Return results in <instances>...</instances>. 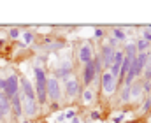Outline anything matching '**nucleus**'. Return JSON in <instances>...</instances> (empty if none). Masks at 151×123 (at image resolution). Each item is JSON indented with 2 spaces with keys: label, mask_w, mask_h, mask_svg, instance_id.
Returning a JSON list of instances; mask_svg holds the SVG:
<instances>
[{
  "label": "nucleus",
  "mask_w": 151,
  "mask_h": 123,
  "mask_svg": "<svg viewBox=\"0 0 151 123\" xmlns=\"http://www.w3.org/2000/svg\"><path fill=\"white\" fill-rule=\"evenodd\" d=\"M34 76H35V97H37V104H47V93H46V84H47V74H46V69L35 65L34 67Z\"/></svg>",
  "instance_id": "nucleus-1"
},
{
  "label": "nucleus",
  "mask_w": 151,
  "mask_h": 123,
  "mask_svg": "<svg viewBox=\"0 0 151 123\" xmlns=\"http://www.w3.org/2000/svg\"><path fill=\"white\" fill-rule=\"evenodd\" d=\"M63 93H65V99L69 100V102H74L76 99H79V95H81V91H83V84L81 81L74 78V76H70V78H67L65 81H63V90H62Z\"/></svg>",
  "instance_id": "nucleus-2"
},
{
  "label": "nucleus",
  "mask_w": 151,
  "mask_h": 123,
  "mask_svg": "<svg viewBox=\"0 0 151 123\" xmlns=\"http://www.w3.org/2000/svg\"><path fill=\"white\" fill-rule=\"evenodd\" d=\"M46 93H47V100L51 102H62L63 99V91H62V83L58 81L55 76H47V84H46Z\"/></svg>",
  "instance_id": "nucleus-3"
},
{
  "label": "nucleus",
  "mask_w": 151,
  "mask_h": 123,
  "mask_svg": "<svg viewBox=\"0 0 151 123\" xmlns=\"http://www.w3.org/2000/svg\"><path fill=\"white\" fill-rule=\"evenodd\" d=\"M100 88H102L106 97H111V95H114L118 91V81L109 74V70L102 72V76H100Z\"/></svg>",
  "instance_id": "nucleus-4"
},
{
  "label": "nucleus",
  "mask_w": 151,
  "mask_h": 123,
  "mask_svg": "<svg viewBox=\"0 0 151 123\" xmlns=\"http://www.w3.org/2000/svg\"><path fill=\"white\" fill-rule=\"evenodd\" d=\"M114 51H116V49H113L106 41H102V44H100V53H97V55H99V58H100V62H102L104 70H109V67L113 65Z\"/></svg>",
  "instance_id": "nucleus-5"
},
{
  "label": "nucleus",
  "mask_w": 151,
  "mask_h": 123,
  "mask_svg": "<svg viewBox=\"0 0 151 123\" xmlns=\"http://www.w3.org/2000/svg\"><path fill=\"white\" fill-rule=\"evenodd\" d=\"M74 72V63H72V60H62L60 63H58V67H56V70H55V78L58 79V81H65L67 78H70V74Z\"/></svg>",
  "instance_id": "nucleus-6"
},
{
  "label": "nucleus",
  "mask_w": 151,
  "mask_h": 123,
  "mask_svg": "<svg viewBox=\"0 0 151 123\" xmlns=\"http://www.w3.org/2000/svg\"><path fill=\"white\" fill-rule=\"evenodd\" d=\"M93 56H95V51H93L91 42H83L79 46V49H77V60H79V63L86 65V63H90L93 60Z\"/></svg>",
  "instance_id": "nucleus-7"
},
{
  "label": "nucleus",
  "mask_w": 151,
  "mask_h": 123,
  "mask_svg": "<svg viewBox=\"0 0 151 123\" xmlns=\"http://www.w3.org/2000/svg\"><path fill=\"white\" fill-rule=\"evenodd\" d=\"M19 95L27 100H32V102H37V97H35V88L34 84L30 83V79L27 78H19Z\"/></svg>",
  "instance_id": "nucleus-8"
},
{
  "label": "nucleus",
  "mask_w": 151,
  "mask_h": 123,
  "mask_svg": "<svg viewBox=\"0 0 151 123\" xmlns=\"http://www.w3.org/2000/svg\"><path fill=\"white\" fill-rule=\"evenodd\" d=\"M4 93L9 99L16 97L19 93V76L18 74H11V76L5 78V90H4Z\"/></svg>",
  "instance_id": "nucleus-9"
},
{
  "label": "nucleus",
  "mask_w": 151,
  "mask_h": 123,
  "mask_svg": "<svg viewBox=\"0 0 151 123\" xmlns=\"http://www.w3.org/2000/svg\"><path fill=\"white\" fill-rule=\"evenodd\" d=\"M95 78H97V74H95V67H93V60H91L90 63L83 65V72H81V84H83L84 88H90V84H93Z\"/></svg>",
  "instance_id": "nucleus-10"
},
{
  "label": "nucleus",
  "mask_w": 151,
  "mask_h": 123,
  "mask_svg": "<svg viewBox=\"0 0 151 123\" xmlns=\"http://www.w3.org/2000/svg\"><path fill=\"white\" fill-rule=\"evenodd\" d=\"M21 106H23V116H27V120L37 118V114H39V104L37 102L27 100V99L21 97Z\"/></svg>",
  "instance_id": "nucleus-11"
},
{
  "label": "nucleus",
  "mask_w": 151,
  "mask_h": 123,
  "mask_svg": "<svg viewBox=\"0 0 151 123\" xmlns=\"http://www.w3.org/2000/svg\"><path fill=\"white\" fill-rule=\"evenodd\" d=\"M11 114L16 122H19L23 118V106H21V95L19 93L11 99Z\"/></svg>",
  "instance_id": "nucleus-12"
},
{
  "label": "nucleus",
  "mask_w": 151,
  "mask_h": 123,
  "mask_svg": "<svg viewBox=\"0 0 151 123\" xmlns=\"http://www.w3.org/2000/svg\"><path fill=\"white\" fill-rule=\"evenodd\" d=\"M144 91H142V79H135L130 84V102L132 100H144Z\"/></svg>",
  "instance_id": "nucleus-13"
},
{
  "label": "nucleus",
  "mask_w": 151,
  "mask_h": 123,
  "mask_svg": "<svg viewBox=\"0 0 151 123\" xmlns=\"http://www.w3.org/2000/svg\"><path fill=\"white\" fill-rule=\"evenodd\" d=\"M79 99H81V104L84 106V107H88V106H91V104H95V93H93V90L91 88H83V91H81V95H79Z\"/></svg>",
  "instance_id": "nucleus-14"
},
{
  "label": "nucleus",
  "mask_w": 151,
  "mask_h": 123,
  "mask_svg": "<svg viewBox=\"0 0 151 123\" xmlns=\"http://www.w3.org/2000/svg\"><path fill=\"white\" fill-rule=\"evenodd\" d=\"M0 109H2L4 118L11 114V99H9L4 91H0Z\"/></svg>",
  "instance_id": "nucleus-15"
},
{
  "label": "nucleus",
  "mask_w": 151,
  "mask_h": 123,
  "mask_svg": "<svg viewBox=\"0 0 151 123\" xmlns=\"http://www.w3.org/2000/svg\"><path fill=\"white\" fill-rule=\"evenodd\" d=\"M119 104H130V86L127 84L119 88Z\"/></svg>",
  "instance_id": "nucleus-16"
},
{
  "label": "nucleus",
  "mask_w": 151,
  "mask_h": 123,
  "mask_svg": "<svg viewBox=\"0 0 151 123\" xmlns=\"http://www.w3.org/2000/svg\"><path fill=\"white\" fill-rule=\"evenodd\" d=\"M135 47H137V53H148V49L151 47V44L148 41H144L142 37H139L137 41H134Z\"/></svg>",
  "instance_id": "nucleus-17"
},
{
  "label": "nucleus",
  "mask_w": 151,
  "mask_h": 123,
  "mask_svg": "<svg viewBox=\"0 0 151 123\" xmlns=\"http://www.w3.org/2000/svg\"><path fill=\"white\" fill-rule=\"evenodd\" d=\"M123 53H125V56H128V58H135V56H137V47H135L134 41L125 44V51H123Z\"/></svg>",
  "instance_id": "nucleus-18"
},
{
  "label": "nucleus",
  "mask_w": 151,
  "mask_h": 123,
  "mask_svg": "<svg viewBox=\"0 0 151 123\" xmlns=\"http://www.w3.org/2000/svg\"><path fill=\"white\" fill-rule=\"evenodd\" d=\"M111 34H113V39H116L119 44L127 41V34H125V32H123V28H119V27H114Z\"/></svg>",
  "instance_id": "nucleus-19"
},
{
  "label": "nucleus",
  "mask_w": 151,
  "mask_h": 123,
  "mask_svg": "<svg viewBox=\"0 0 151 123\" xmlns=\"http://www.w3.org/2000/svg\"><path fill=\"white\" fill-rule=\"evenodd\" d=\"M123 58H125L123 49H116V51H114V55H113V65H119V67H121Z\"/></svg>",
  "instance_id": "nucleus-20"
},
{
  "label": "nucleus",
  "mask_w": 151,
  "mask_h": 123,
  "mask_svg": "<svg viewBox=\"0 0 151 123\" xmlns=\"http://www.w3.org/2000/svg\"><path fill=\"white\" fill-rule=\"evenodd\" d=\"M141 111H142V114L151 113V95H146V97H144L142 106H141Z\"/></svg>",
  "instance_id": "nucleus-21"
},
{
  "label": "nucleus",
  "mask_w": 151,
  "mask_h": 123,
  "mask_svg": "<svg viewBox=\"0 0 151 123\" xmlns=\"http://www.w3.org/2000/svg\"><path fill=\"white\" fill-rule=\"evenodd\" d=\"M23 41H25V44H32L35 41V34L34 32H25L23 34Z\"/></svg>",
  "instance_id": "nucleus-22"
},
{
  "label": "nucleus",
  "mask_w": 151,
  "mask_h": 123,
  "mask_svg": "<svg viewBox=\"0 0 151 123\" xmlns=\"http://www.w3.org/2000/svg\"><path fill=\"white\" fill-rule=\"evenodd\" d=\"M142 79L144 81H151V63H148L142 70Z\"/></svg>",
  "instance_id": "nucleus-23"
},
{
  "label": "nucleus",
  "mask_w": 151,
  "mask_h": 123,
  "mask_svg": "<svg viewBox=\"0 0 151 123\" xmlns=\"http://www.w3.org/2000/svg\"><path fill=\"white\" fill-rule=\"evenodd\" d=\"M76 116H77V111H76V109H67V111H65V122L74 120Z\"/></svg>",
  "instance_id": "nucleus-24"
},
{
  "label": "nucleus",
  "mask_w": 151,
  "mask_h": 123,
  "mask_svg": "<svg viewBox=\"0 0 151 123\" xmlns=\"http://www.w3.org/2000/svg\"><path fill=\"white\" fill-rule=\"evenodd\" d=\"M19 35H21V30H19V28H11V30H9V37H11L12 41H18Z\"/></svg>",
  "instance_id": "nucleus-25"
},
{
  "label": "nucleus",
  "mask_w": 151,
  "mask_h": 123,
  "mask_svg": "<svg viewBox=\"0 0 151 123\" xmlns=\"http://www.w3.org/2000/svg\"><path fill=\"white\" fill-rule=\"evenodd\" d=\"M90 118H91L93 123H95L97 120H100V118H102V113H100L99 109H91V111H90Z\"/></svg>",
  "instance_id": "nucleus-26"
},
{
  "label": "nucleus",
  "mask_w": 151,
  "mask_h": 123,
  "mask_svg": "<svg viewBox=\"0 0 151 123\" xmlns=\"http://www.w3.org/2000/svg\"><path fill=\"white\" fill-rule=\"evenodd\" d=\"M141 37L144 39V41H148L151 44V32L150 30H146V28H142V34H141Z\"/></svg>",
  "instance_id": "nucleus-27"
},
{
  "label": "nucleus",
  "mask_w": 151,
  "mask_h": 123,
  "mask_svg": "<svg viewBox=\"0 0 151 123\" xmlns=\"http://www.w3.org/2000/svg\"><path fill=\"white\" fill-rule=\"evenodd\" d=\"M93 37H95V39H104V30H102V28H95Z\"/></svg>",
  "instance_id": "nucleus-28"
},
{
  "label": "nucleus",
  "mask_w": 151,
  "mask_h": 123,
  "mask_svg": "<svg viewBox=\"0 0 151 123\" xmlns=\"http://www.w3.org/2000/svg\"><path fill=\"white\" fill-rule=\"evenodd\" d=\"M65 122V111H60V114L56 116V123H63Z\"/></svg>",
  "instance_id": "nucleus-29"
},
{
  "label": "nucleus",
  "mask_w": 151,
  "mask_h": 123,
  "mask_svg": "<svg viewBox=\"0 0 151 123\" xmlns=\"http://www.w3.org/2000/svg\"><path fill=\"white\" fill-rule=\"evenodd\" d=\"M123 118H125V114H119V116L113 118V123H121V122H123Z\"/></svg>",
  "instance_id": "nucleus-30"
},
{
  "label": "nucleus",
  "mask_w": 151,
  "mask_h": 123,
  "mask_svg": "<svg viewBox=\"0 0 151 123\" xmlns=\"http://www.w3.org/2000/svg\"><path fill=\"white\" fill-rule=\"evenodd\" d=\"M70 123H81V120H79V116H76L74 120H70Z\"/></svg>",
  "instance_id": "nucleus-31"
},
{
  "label": "nucleus",
  "mask_w": 151,
  "mask_h": 123,
  "mask_svg": "<svg viewBox=\"0 0 151 123\" xmlns=\"http://www.w3.org/2000/svg\"><path fill=\"white\" fill-rule=\"evenodd\" d=\"M148 63H151V47L148 49Z\"/></svg>",
  "instance_id": "nucleus-32"
},
{
  "label": "nucleus",
  "mask_w": 151,
  "mask_h": 123,
  "mask_svg": "<svg viewBox=\"0 0 151 123\" xmlns=\"http://www.w3.org/2000/svg\"><path fill=\"white\" fill-rule=\"evenodd\" d=\"M5 118H4V114H2V109H0V122H4Z\"/></svg>",
  "instance_id": "nucleus-33"
},
{
  "label": "nucleus",
  "mask_w": 151,
  "mask_h": 123,
  "mask_svg": "<svg viewBox=\"0 0 151 123\" xmlns=\"http://www.w3.org/2000/svg\"><path fill=\"white\" fill-rule=\"evenodd\" d=\"M4 44H5V42H4L2 39H0V51H2V47H4Z\"/></svg>",
  "instance_id": "nucleus-34"
},
{
  "label": "nucleus",
  "mask_w": 151,
  "mask_h": 123,
  "mask_svg": "<svg viewBox=\"0 0 151 123\" xmlns=\"http://www.w3.org/2000/svg\"><path fill=\"white\" fill-rule=\"evenodd\" d=\"M144 28H146V30H150V32H151V25H146Z\"/></svg>",
  "instance_id": "nucleus-35"
},
{
  "label": "nucleus",
  "mask_w": 151,
  "mask_h": 123,
  "mask_svg": "<svg viewBox=\"0 0 151 123\" xmlns=\"http://www.w3.org/2000/svg\"><path fill=\"white\" fill-rule=\"evenodd\" d=\"M21 123H30V120H23Z\"/></svg>",
  "instance_id": "nucleus-36"
},
{
  "label": "nucleus",
  "mask_w": 151,
  "mask_h": 123,
  "mask_svg": "<svg viewBox=\"0 0 151 123\" xmlns=\"http://www.w3.org/2000/svg\"><path fill=\"white\" fill-rule=\"evenodd\" d=\"M63 123H69V122H63Z\"/></svg>",
  "instance_id": "nucleus-37"
},
{
  "label": "nucleus",
  "mask_w": 151,
  "mask_h": 123,
  "mask_svg": "<svg viewBox=\"0 0 151 123\" xmlns=\"http://www.w3.org/2000/svg\"><path fill=\"white\" fill-rule=\"evenodd\" d=\"M35 123H40V122H35Z\"/></svg>",
  "instance_id": "nucleus-38"
},
{
  "label": "nucleus",
  "mask_w": 151,
  "mask_h": 123,
  "mask_svg": "<svg viewBox=\"0 0 151 123\" xmlns=\"http://www.w3.org/2000/svg\"><path fill=\"white\" fill-rule=\"evenodd\" d=\"M150 84H151V81H150Z\"/></svg>",
  "instance_id": "nucleus-39"
},
{
  "label": "nucleus",
  "mask_w": 151,
  "mask_h": 123,
  "mask_svg": "<svg viewBox=\"0 0 151 123\" xmlns=\"http://www.w3.org/2000/svg\"><path fill=\"white\" fill-rule=\"evenodd\" d=\"M91 123H93V122H91Z\"/></svg>",
  "instance_id": "nucleus-40"
}]
</instances>
